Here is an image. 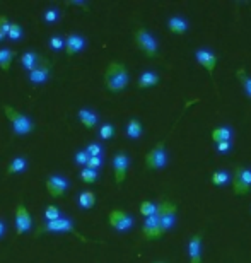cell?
Instances as JSON below:
<instances>
[{"instance_id":"cell-29","label":"cell","mask_w":251,"mask_h":263,"mask_svg":"<svg viewBox=\"0 0 251 263\" xmlns=\"http://www.w3.org/2000/svg\"><path fill=\"white\" fill-rule=\"evenodd\" d=\"M79 176L84 183H89V185H94V183L99 181V173L94 170H89V167H82Z\"/></svg>"},{"instance_id":"cell-4","label":"cell","mask_w":251,"mask_h":263,"mask_svg":"<svg viewBox=\"0 0 251 263\" xmlns=\"http://www.w3.org/2000/svg\"><path fill=\"white\" fill-rule=\"evenodd\" d=\"M167 135L163 140H159L145 156V167L150 171H161L167 166V149H166Z\"/></svg>"},{"instance_id":"cell-20","label":"cell","mask_w":251,"mask_h":263,"mask_svg":"<svg viewBox=\"0 0 251 263\" xmlns=\"http://www.w3.org/2000/svg\"><path fill=\"white\" fill-rule=\"evenodd\" d=\"M41 62H43V59H41L36 51H24V53L21 55V64H23V67L28 72L34 70V68L38 67Z\"/></svg>"},{"instance_id":"cell-39","label":"cell","mask_w":251,"mask_h":263,"mask_svg":"<svg viewBox=\"0 0 251 263\" xmlns=\"http://www.w3.org/2000/svg\"><path fill=\"white\" fill-rule=\"evenodd\" d=\"M103 164H104L103 157H91V159H89V162H87V167H89V170L99 171L103 167Z\"/></svg>"},{"instance_id":"cell-31","label":"cell","mask_w":251,"mask_h":263,"mask_svg":"<svg viewBox=\"0 0 251 263\" xmlns=\"http://www.w3.org/2000/svg\"><path fill=\"white\" fill-rule=\"evenodd\" d=\"M60 17V10L56 9V7H50V9H46L45 12H43V19H45V23H48V24H53L56 23Z\"/></svg>"},{"instance_id":"cell-18","label":"cell","mask_w":251,"mask_h":263,"mask_svg":"<svg viewBox=\"0 0 251 263\" xmlns=\"http://www.w3.org/2000/svg\"><path fill=\"white\" fill-rule=\"evenodd\" d=\"M77 118H79V122H81L87 130H92V128L99 123L98 113L94 111V109H91V108H81V109H79V113H77Z\"/></svg>"},{"instance_id":"cell-27","label":"cell","mask_w":251,"mask_h":263,"mask_svg":"<svg viewBox=\"0 0 251 263\" xmlns=\"http://www.w3.org/2000/svg\"><path fill=\"white\" fill-rule=\"evenodd\" d=\"M238 79H239V82H241L244 96H246L251 101V76H248V73L244 72V68H239V70H238Z\"/></svg>"},{"instance_id":"cell-19","label":"cell","mask_w":251,"mask_h":263,"mask_svg":"<svg viewBox=\"0 0 251 263\" xmlns=\"http://www.w3.org/2000/svg\"><path fill=\"white\" fill-rule=\"evenodd\" d=\"M159 84V73L154 70H144L140 73L139 81H137V87L139 89H149L154 87Z\"/></svg>"},{"instance_id":"cell-15","label":"cell","mask_w":251,"mask_h":263,"mask_svg":"<svg viewBox=\"0 0 251 263\" xmlns=\"http://www.w3.org/2000/svg\"><path fill=\"white\" fill-rule=\"evenodd\" d=\"M86 38H84L82 34L79 33H72L65 38V51L69 57H74L77 53H81V51L86 48Z\"/></svg>"},{"instance_id":"cell-8","label":"cell","mask_w":251,"mask_h":263,"mask_svg":"<svg viewBox=\"0 0 251 263\" xmlns=\"http://www.w3.org/2000/svg\"><path fill=\"white\" fill-rule=\"evenodd\" d=\"M108 220H109V226H111L114 231H118V233H128V231L135 226L133 215H130L128 212L120 210V209L111 210Z\"/></svg>"},{"instance_id":"cell-5","label":"cell","mask_w":251,"mask_h":263,"mask_svg":"<svg viewBox=\"0 0 251 263\" xmlns=\"http://www.w3.org/2000/svg\"><path fill=\"white\" fill-rule=\"evenodd\" d=\"M233 192L236 197H244L251 192V167L238 166L233 175Z\"/></svg>"},{"instance_id":"cell-34","label":"cell","mask_w":251,"mask_h":263,"mask_svg":"<svg viewBox=\"0 0 251 263\" xmlns=\"http://www.w3.org/2000/svg\"><path fill=\"white\" fill-rule=\"evenodd\" d=\"M86 151L89 152L91 157H103L104 154V147L101 144H98V142H91V144L86 147Z\"/></svg>"},{"instance_id":"cell-16","label":"cell","mask_w":251,"mask_h":263,"mask_svg":"<svg viewBox=\"0 0 251 263\" xmlns=\"http://www.w3.org/2000/svg\"><path fill=\"white\" fill-rule=\"evenodd\" d=\"M50 72H51V65L48 60H45L34 68V70L29 72V81L34 84V86H41V84H45L48 81L50 77Z\"/></svg>"},{"instance_id":"cell-26","label":"cell","mask_w":251,"mask_h":263,"mask_svg":"<svg viewBox=\"0 0 251 263\" xmlns=\"http://www.w3.org/2000/svg\"><path fill=\"white\" fill-rule=\"evenodd\" d=\"M229 181H233V176L226 170H217L212 175V183L216 186H226Z\"/></svg>"},{"instance_id":"cell-41","label":"cell","mask_w":251,"mask_h":263,"mask_svg":"<svg viewBox=\"0 0 251 263\" xmlns=\"http://www.w3.org/2000/svg\"><path fill=\"white\" fill-rule=\"evenodd\" d=\"M5 231H7V226H5V222H4V220L0 219V238H4Z\"/></svg>"},{"instance_id":"cell-1","label":"cell","mask_w":251,"mask_h":263,"mask_svg":"<svg viewBox=\"0 0 251 263\" xmlns=\"http://www.w3.org/2000/svg\"><path fill=\"white\" fill-rule=\"evenodd\" d=\"M104 86L111 92H122L128 87L130 73L128 68L122 62H111L104 70Z\"/></svg>"},{"instance_id":"cell-21","label":"cell","mask_w":251,"mask_h":263,"mask_svg":"<svg viewBox=\"0 0 251 263\" xmlns=\"http://www.w3.org/2000/svg\"><path fill=\"white\" fill-rule=\"evenodd\" d=\"M233 135L234 132L229 125H222V127H217L212 130V140L216 144H221V142H233Z\"/></svg>"},{"instance_id":"cell-33","label":"cell","mask_w":251,"mask_h":263,"mask_svg":"<svg viewBox=\"0 0 251 263\" xmlns=\"http://www.w3.org/2000/svg\"><path fill=\"white\" fill-rule=\"evenodd\" d=\"M62 217V212L59 207H55V205H48L45 210V220L46 222H51V220H56Z\"/></svg>"},{"instance_id":"cell-30","label":"cell","mask_w":251,"mask_h":263,"mask_svg":"<svg viewBox=\"0 0 251 263\" xmlns=\"http://www.w3.org/2000/svg\"><path fill=\"white\" fill-rule=\"evenodd\" d=\"M98 135H99V139H101V140H111L114 137V127L111 123H103L101 127H99Z\"/></svg>"},{"instance_id":"cell-10","label":"cell","mask_w":251,"mask_h":263,"mask_svg":"<svg viewBox=\"0 0 251 263\" xmlns=\"http://www.w3.org/2000/svg\"><path fill=\"white\" fill-rule=\"evenodd\" d=\"M128 167H130V157L127 152H117L113 157V173H114V183L118 186L127 180Z\"/></svg>"},{"instance_id":"cell-37","label":"cell","mask_w":251,"mask_h":263,"mask_svg":"<svg viewBox=\"0 0 251 263\" xmlns=\"http://www.w3.org/2000/svg\"><path fill=\"white\" fill-rule=\"evenodd\" d=\"M10 29V21L5 15H0V41H4L9 36Z\"/></svg>"},{"instance_id":"cell-25","label":"cell","mask_w":251,"mask_h":263,"mask_svg":"<svg viewBox=\"0 0 251 263\" xmlns=\"http://www.w3.org/2000/svg\"><path fill=\"white\" fill-rule=\"evenodd\" d=\"M14 57H15L14 50H10V48H2V50H0V68H2L5 73L10 70V64H12Z\"/></svg>"},{"instance_id":"cell-35","label":"cell","mask_w":251,"mask_h":263,"mask_svg":"<svg viewBox=\"0 0 251 263\" xmlns=\"http://www.w3.org/2000/svg\"><path fill=\"white\" fill-rule=\"evenodd\" d=\"M48 46L51 50L60 51L62 48H65V38H62V36H59V34L51 36V38L48 40Z\"/></svg>"},{"instance_id":"cell-6","label":"cell","mask_w":251,"mask_h":263,"mask_svg":"<svg viewBox=\"0 0 251 263\" xmlns=\"http://www.w3.org/2000/svg\"><path fill=\"white\" fill-rule=\"evenodd\" d=\"M176 212H178V207H176V203L171 202V200H163V202L159 203L158 214L156 215H158L161 229H163L164 234L176 226Z\"/></svg>"},{"instance_id":"cell-36","label":"cell","mask_w":251,"mask_h":263,"mask_svg":"<svg viewBox=\"0 0 251 263\" xmlns=\"http://www.w3.org/2000/svg\"><path fill=\"white\" fill-rule=\"evenodd\" d=\"M89 159H91V156H89V152L86 149H82L75 154V164L79 167H87Z\"/></svg>"},{"instance_id":"cell-11","label":"cell","mask_w":251,"mask_h":263,"mask_svg":"<svg viewBox=\"0 0 251 263\" xmlns=\"http://www.w3.org/2000/svg\"><path fill=\"white\" fill-rule=\"evenodd\" d=\"M14 222H15V231H17V236L29 233L31 228H33V217H31L29 210L26 209L24 203H19L15 207V215H14Z\"/></svg>"},{"instance_id":"cell-12","label":"cell","mask_w":251,"mask_h":263,"mask_svg":"<svg viewBox=\"0 0 251 263\" xmlns=\"http://www.w3.org/2000/svg\"><path fill=\"white\" fill-rule=\"evenodd\" d=\"M70 183L65 176L62 175H51L46 180V192L50 193V197L59 198L62 195H65V192L69 190Z\"/></svg>"},{"instance_id":"cell-40","label":"cell","mask_w":251,"mask_h":263,"mask_svg":"<svg viewBox=\"0 0 251 263\" xmlns=\"http://www.w3.org/2000/svg\"><path fill=\"white\" fill-rule=\"evenodd\" d=\"M67 5H75V7H84L87 9V4L82 2V0H79V2H67Z\"/></svg>"},{"instance_id":"cell-9","label":"cell","mask_w":251,"mask_h":263,"mask_svg":"<svg viewBox=\"0 0 251 263\" xmlns=\"http://www.w3.org/2000/svg\"><path fill=\"white\" fill-rule=\"evenodd\" d=\"M195 59H197L198 64H200V65L208 72V76H210V79H212L214 87L217 89V86H216V77H214V72H216L219 57H217L216 53H214L212 50H208V48H198V50L195 51Z\"/></svg>"},{"instance_id":"cell-24","label":"cell","mask_w":251,"mask_h":263,"mask_svg":"<svg viewBox=\"0 0 251 263\" xmlns=\"http://www.w3.org/2000/svg\"><path fill=\"white\" fill-rule=\"evenodd\" d=\"M26 170H28V159L23 156H17L9 162L5 175H15V173H21V171H26Z\"/></svg>"},{"instance_id":"cell-28","label":"cell","mask_w":251,"mask_h":263,"mask_svg":"<svg viewBox=\"0 0 251 263\" xmlns=\"http://www.w3.org/2000/svg\"><path fill=\"white\" fill-rule=\"evenodd\" d=\"M158 209H159V203L152 202V200H145V202L140 203V214H142L145 219L158 214Z\"/></svg>"},{"instance_id":"cell-13","label":"cell","mask_w":251,"mask_h":263,"mask_svg":"<svg viewBox=\"0 0 251 263\" xmlns=\"http://www.w3.org/2000/svg\"><path fill=\"white\" fill-rule=\"evenodd\" d=\"M142 236H144V239H149V241L163 238L164 233H163V229H161V224H159L158 215H152V217L144 219Z\"/></svg>"},{"instance_id":"cell-2","label":"cell","mask_w":251,"mask_h":263,"mask_svg":"<svg viewBox=\"0 0 251 263\" xmlns=\"http://www.w3.org/2000/svg\"><path fill=\"white\" fill-rule=\"evenodd\" d=\"M4 113H5V117H7L9 122H10V127H12L15 135L24 137V135H28V134L33 132V128H34L33 120H31L29 117H26L24 113L17 111L14 106L4 104Z\"/></svg>"},{"instance_id":"cell-14","label":"cell","mask_w":251,"mask_h":263,"mask_svg":"<svg viewBox=\"0 0 251 263\" xmlns=\"http://www.w3.org/2000/svg\"><path fill=\"white\" fill-rule=\"evenodd\" d=\"M202 241H203V231L193 234L188 241V258L190 263H203L202 261Z\"/></svg>"},{"instance_id":"cell-38","label":"cell","mask_w":251,"mask_h":263,"mask_svg":"<svg viewBox=\"0 0 251 263\" xmlns=\"http://www.w3.org/2000/svg\"><path fill=\"white\" fill-rule=\"evenodd\" d=\"M216 151H217V154H221V156L229 154V152L233 151V142H221V144H216Z\"/></svg>"},{"instance_id":"cell-22","label":"cell","mask_w":251,"mask_h":263,"mask_svg":"<svg viewBox=\"0 0 251 263\" xmlns=\"http://www.w3.org/2000/svg\"><path fill=\"white\" fill-rule=\"evenodd\" d=\"M125 134H127V137L130 140H137L142 137L144 134V127H142V122L137 118H132V120H128V123H127V127H125Z\"/></svg>"},{"instance_id":"cell-23","label":"cell","mask_w":251,"mask_h":263,"mask_svg":"<svg viewBox=\"0 0 251 263\" xmlns=\"http://www.w3.org/2000/svg\"><path fill=\"white\" fill-rule=\"evenodd\" d=\"M77 203H79V207L82 210H91L96 205V195L91 190H82L79 193V197H77Z\"/></svg>"},{"instance_id":"cell-7","label":"cell","mask_w":251,"mask_h":263,"mask_svg":"<svg viewBox=\"0 0 251 263\" xmlns=\"http://www.w3.org/2000/svg\"><path fill=\"white\" fill-rule=\"evenodd\" d=\"M40 233H70V234L77 236V238L82 239V241H87L79 233V231L75 229V226H74V222H72V219L65 217V215H62V217L56 219V220H51V222H45L43 228L40 229Z\"/></svg>"},{"instance_id":"cell-42","label":"cell","mask_w":251,"mask_h":263,"mask_svg":"<svg viewBox=\"0 0 251 263\" xmlns=\"http://www.w3.org/2000/svg\"><path fill=\"white\" fill-rule=\"evenodd\" d=\"M154 263H166V261H163V260H159V261H154Z\"/></svg>"},{"instance_id":"cell-32","label":"cell","mask_w":251,"mask_h":263,"mask_svg":"<svg viewBox=\"0 0 251 263\" xmlns=\"http://www.w3.org/2000/svg\"><path fill=\"white\" fill-rule=\"evenodd\" d=\"M23 28H21V24L17 23H10V29H9V36L7 38L10 41H19L21 38H23Z\"/></svg>"},{"instance_id":"cell-3","label":"cell","mask_w":251,"mask_h":263,"mask_svg":"<svg viewBox=\"0 0 251 263\" xmlns=\"http://www.w3.org/2000/svg\"><path fill=\"white\" fill-rule=\"evenodd\" d=\"M133 38H135L137 48L142 51L145 57H149V59H158L159 57V41L150 31H147L140 26V28H137V31H135Z\"/></svg>"},{"instance_id":"cell-17","label":"cell","mask_w":251,"mask_h":263,"mask_svg":"<svg viewBox=\"0 0 251 263\" xmlns=\"http://www.w3.org/2000/svg\"><path fill=\"white\" fill-rule=\"evenodd\" d=\"M167 29L171 31V33L175 34H186L188 29H190V23H188L186 17H183V15H171L169 19H167Z\"/></svg>"}]
</instances>
